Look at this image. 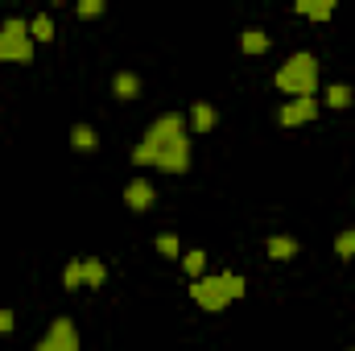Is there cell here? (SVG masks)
I'll list each match as a JSON object with an SVG mask.
<instances>
[{
  "label": "cell",
  "instance_id": "d6986e66",
  "mask_svg": "<svg viewBox=\"0 0 355 351\" xmlns=\"http://www.w3.org/2000/svg\"><path fill=\"white\" fill-rule=\"evenodd\" d=\"M331 248H335V257H339V261H352V257H355V228L335 232V244H331Z\"/></svg>",
  "mask_w": 355,
  "mask_h": 351
},
{
  "label": "cell",
  "instance_id": "603a6c76",
  "mask_svg": "<svg viewBox=\"0 0 355 351\" xmlns=\"http://www.w3.org/2000/svg\"><path fill=\"white\" fill-rule=\"evenodd\" d=\"M347 351H355V348H347Z\"/></svg>",
  "mask_w": 355,
  "mask_h": 351
},
{
  "label": "cell",
  "instance_id": "7c38bea8",
  "mask_svg": "<svg viewBox=\"0 0 355 351\" xmlns=\"http://www.w3.org/2000/svg\"><path fill=\"white\" fill-rule=\"evenodd\" d=\"M293 12L310 17V21H331L335 17V0H293Z\"/></svg>",
  "mask_w": 355,
  "mask_h": 351
},
{
  "label": "cell",
  "instance_id": "8992f818",
  "mask_svg": "<svg viewBox=\"0 0 355 351\" xmlns=\"http://www.w3.org/2000/svg\"><path fill=\"white\" fill-rule=\"evenodd\" d=\"M318 112H322V99H318V95L281 99V103H277V124H285V128H297V124H310Z\"/></svg>",
  "mask_w": 355,
  "mask_h": 351
},
{
  "label": "cell",
  "instance_id": "52a82bcc",
  "mask_svg": "<svg viewBox=\"0 0 355 351\" xmlns=\"http://www.w3.org/2000/svg\"><path fill=\"white\" fill-rule=\"evenodd\" d=\"M124 203H128V211H149L153 203H157V190H153V182L145 174L128 178V186H124Z\"/></svg>",
  "mask_w": 355,
  "mask_h": 351
},
{
  "label": "cell",
  "instance_id": "5b68a950",
  "mask_svg": "<svg viewBox=\"0 0 355 351\" xmlns=\"http://www.w3.org/2000/svg\"><path fill=\"white\" fill-rule=\"evenodd\" d=\"M33 351H79V327H75V318L71 314H58L46 327V335L33 343Z\"/></svg>",
  "mask_w": 355,
  "mask_h": 351
},
{
  "label": "cell",
  "instance_id": "9a60e30c",
  "mask_svg": "<svg viewBox=\"0 0 355 351\" xmlns=\"http://www.w3.org/2000/svg\"><path fill=\"white\" fill-rule=\"evenodd\" d=\"M178 264H182V273H186L190 281H198V277L207 273V252H202V248H186Z\"/></svg>",
  "mask_w": 355,
  "mask_h": 351
},
{
  "label": "cell",
  "instance_id": "8fae6325",
  "mask_svg": "<svg viewBox=\"0 0 355 351\" xmlns=\"http://www.w3.org/2000/svg\"><path fill=\"white\" fill-rule=\"evenodd\" d=\"M112 95H116V99H137V95H141V75H137L132 67H120V71L112 75Z\"/></svg>",
  "mask_w": 355,
  "mask_h": 351
},
{
  "label": "cell",
  "instance_id": "7402d4cb",
  "mask_svg": "<svg viewBox=\"0 0 355 351\" xmlns=\"http://www.w3.org/2000/svg\"><path fill=\"white\" fill-rule=\"evenodd\" d=\"M12 327H17V314H12V306H0V335H12Z\"/></svg>",
  "mask_w": 355,
  "mask_h": 351
},
{
  "label": "cell",
  "instance_id": "5bb4252c",
  "mask_svg": "<svg viewBox=\"0 0 355 351\" xmlns=\"http://www.w3.org/2000/svg\"><path fill=\"white\" fill-rule=\"evenodd\" d=\"M322 103H331V108H352L355 103L352 83H327V87H322Z\"/></svg>",
  "mask_w": 355,
  "mask_h": 351
},
{
  "label": "cell",
  "instance_id": "7a4b0ae2",
  "mask_svg": "<svg viewBox=\"0 0 355 351\" xmlns=\"http://www.w3.org/2000/svg\"><path fill=\"white\" fill-rule=\"evenodd\" d=\"M244 293H248V277L236 273V268H207L198 281H190V298H194V306L207 310V314L227 310V306L240 302Z\"/></svg>",
  "mask_w": 355,
  "mask_h": 351
},
{
  "label": "cell",
  "instance_id": "277c9868",
  "mask_svg": "<svg viewBox=\"0 0 355 351\" xmlns=\"http://www.w3.org/2000/svg\"><path fill=\"white\" fill-rule=\"evenodd\" d=\"M37 50V42L29 37V17L8 12L0 21V62H29Z\"/></svg>",
  "mask_w": 355,
  "mask_h": 351
},
{
  "label": "cell",
  "instance_id": "6da1fadb",
  "mask_svg": "<svg viewBox=\"0 0 355 351\" xmlns=\"http://www.w3.org/2000/svg\"><path fill=\"white\" fill-rule=\"evenodd\" d=\"M132 166H153L162 174H186L190 170V124L186 112H162L145 137L132 145Z\"/></svg>",
  "mask_w": 355,
  "mask_h": 351
},
{
  "label": "cell",
  "instance_id": "9c48e42d",
  "mask_svg": "<svg viewBox=\"0 0 355 351\" xmlns=\"http://www.w3.org/2000/svg\"><path fill=\"white\" fill-rule=\"evenodd\" d=\"M265 252L272 257V261H293L297 252H302V240L293 236V232H272L265 240Z\"/></svg>",
  "mask_w": 355,
  "mask_h": 351
},
{
  "label": "cell",
  "instance_id": "44dd1931",
  "mask_svg": "<svg viewBox=\"0 0 355 351\" xmlns=\"http://www.w3.org/2000/svg\"><path fill=\"white\" fill-rule=\"evenodd\" d=\"M107 8V0H79L75 4V17H99Z\"/></svg>",
  "mask_w": 355,
  "mask_h": 351
},
{
  "label": "cell",
  "instance_id": "4fadbf2b",
  "mask_svg": "<svg viewBox=\"0 0 355 351\" xmlns=\"http://www.w3.org/2000/svg\"><path fill=\"white\" fill-rule=\"evenodd\" d=\"M71 149H79V153H91V149H99V132L91 128V124H75L71 128Z\"/></svg>",
  "mask_w": 355,
  "mask_h": 351
},
{
  "label": "cell",
  "instance_id": "e0dca14e",
  "mask_svg": "<svg viewBox=\"0 0 355 351\" xmlns=\"http://www.w3.org/2000/svg\"><path fill=\"white\" fill-rule=\"evenodd\" d=\"M103 281H107V264L99 261V257H83V285L99 289Z\"/></svg>",
  "mask_w": 355,
  "mask_h": 351
},
{
  "label": "cell",
  "instance_id": "ac0fdd59",
  "mask_svg": "<svg viewBox=\"0 0 355 351\" xmlns=\"http://www.w3.org/2000/svg\"><path fill=\"white\" fill-rule=\"evenodd\" d=\"M29 37L33 42H50L54 37V17L50 12H33L29 17Z\"/></svg>",
  "mask_w": 355,
  "mask_h": 351
},
{
  "label": "cell",
  "instance_id": "ffe728a7",
  "mask_svg": "<svg viewBox=\"0 0 355 351\" xmlns=\"http://www.w3.org/2000/svg\"><path fill=\"white\" fill-rule=\"evenodd\" d=\"M79 285H83V257H71L67 268H62V289H71V293H75Z\"/></svg>",
  "mask_w": 355,
  "mask_h": 351
},
{
  "label": "cell",
  "instance_id": "30bf717a",
  "mask_svg": "<svg viewBox=\"0 0 355 351\" xmlns=\"http://www.w3.org/2000/svg\"><path fill=\"white\" fill-rule=\"evenodd\" d=\"M268 46H272V33L265 25H244V33H240V50L244 54H268Z\"/></svg>",
  "mask_w": 355,
  "mask_h": 351
},
{
  "label": "cell",
  "instance_id": "3957f363",
  "mask_svg": "<svg viewBox=\"0 0 355 351\" xmlns=\"http://www.w3.org/2000/svg\"><path fill=\"white\" fill-rule=\"evenodd\" d=\"M318 83H322V62H318V54H310V50H293V54L272 71V87L281 91V95H289V99H297V95H318Z\"/></svg>",
  "mask_w": 355,
  "mask_h": 351
},
{
  "label": "cell",
  "instance_id": "ba28073f",
  "mask_svg": "<svg viewBox=\"0 0 355 351\" xmlns=\"http://www.w3.org/2000/svg\"><path fill=\"white\" fill-rule=\"evenodd\" d=\"M186 124H190V132H211L219 124V108L207 103V99H194L190 112H186Z\"/></svg>",
  "mask_w": 355,
  "mask_h": 351
},
{
  "label": "cell",
  "instance_id": "2e32d148",
  "mask_svg": "<svg viewBox=\"0 0 355 351\" xmlns=\"http://www.w3.org/2000/svg\"><path fill=\"white\" fill-rule=\"evenodd\" d=\"M153 248L162 252V257H170V261H182V236L178 232H157V240H153Z\"/></svg>",
  "mask_w": 355,
  "mask_h": 351
}]
</instances>
